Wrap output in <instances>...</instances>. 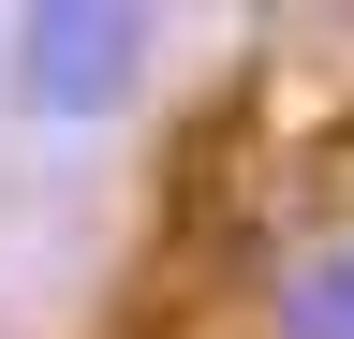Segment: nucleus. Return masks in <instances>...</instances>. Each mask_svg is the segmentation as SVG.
<instances>
[{"instance_id": "obj_1", "label": "nucleus", "mask_w": 354, "mask_h": 339, "mask_svg": "<svg viewBox=\"0 0 354 339\" xmlns=\"http://www.w3.org/2000/svg\"><path fill=\"white\" fill-rule=\"evenodd\" d=\"M148 74H162V15L148 0H30L0 30V89L30 118H118Z\"/></svg>"}, {"instance_id": "obj_2", "label": "nucleus", "mask_w": 354, "mask_h": 339, "mask_svg": "<svg viewBox=\"0 0 354 339\" xmlns=\"http://www.w3.org/2000/svg\"><path fill=\"white\" fill-rule=\"evenodd\" d=\"M251 339H354V236H310L251 280Z\"/></svg>"}]
</instances>
